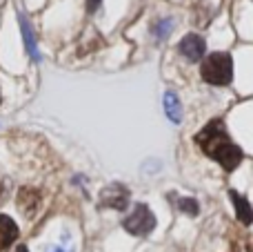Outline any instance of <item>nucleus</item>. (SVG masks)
<instances>
[{"label": "nucleus", "instance_id": "1", "mask_svg": "<svg viewBox=\"0 0 253 252\" xmlns=\"http://www.w3.org/2000/svg\"><path fill=\"white\" fill-rule=\"evenodd\" d=\"M196 143L200 145V150L205 152L209 159L218 161L227 172L236 170L242 161V150L229 138L224 123L220 119H213L205 125V129L196 134Z\"/></svg>", "mask_w": 253, "mask_h": 252}, {"label": "nucleus", "instance_id": "2", "mask_svg": "<svg viewBox=\"0 0 253 252\" xmlns=\"http://www.w3.org/2000/svg\"><path fill=\"white\" fill-rule=\"evenodd\" d=\"M200 74L211 85H229L233 80V58L227 52H215L202 61Z\"/></svg>", "mask_w": 253, "mask_h": 252}, {"label": "nucleus", "instance_id": "3", "mask_svg": "<svg viewBox=\"0 0 253 252\" xmlns=\"http://www.w3.org/2000/svg\"><path fill=\"white\" fill-rule=\"evenodd\" d=\"M123 228L129 235H135V237H147L149 232L156 228V217H153L151 208L144 203H138L133 208V212L123 221Z\"/></svg>", "mask_w": 253, "mask_h": 252}, {"label": "nucleus", "instance_id": "4", "mask_svg": "<svg viewBox=\"0 0 253 252\" xmlns=\"http://www.w3.org/2000/svg\"><path fill=\"white\" fill-rule=\"evenodd\" d=\"M131 199L129 188L123 183H111L105 190L100 192V205L102 208H111V210H126Z\"/></svg>", "mask_w": 253, "mask_h": 252}, {"label": "nucleus", "instance_id": "5", "mask_svg": "<svg viewBox=\"0 0 253 252\" xmlns=\"http://www.w3.org/2000/svg\"><path fill=\"white\" fill-rule=\"evenodd\" d=\"M205 49H207V43L202 36L198 34H187L182 40L178 43V54L184 56L189 63H198L202 56H205Z\"/></svg>", "mask_w": 253, "mask_h": 252}, {"label": "nucleus", "instance_id": "6", "mask_svg": "<svg viewBox=\"0 0 253 252\" xmlns=\"http://www.w3.org/2000/svg\"><path fill=\"white\" fill-rule=\"evenodd\" d=\"M16 201H18V208H20L27 217H34L40 205V192L34 190V188H22V190L18 192Z\"/></svg>", "mask_w": 253, "mask_h": 252}, {"label": "nucleus", "instance_id": "7", "mask_svg": "<svg viewBox=\"0 0 253 252\" xmlns=\"http://www.w3.org/2000/svg\"><path fill=\"white\" fill-rule=\"evenodd\" d=\"M18 25H20V31H22V40H25V47L29 52V56L34 61H40V54H38V45H36V36H34V29H31L29 20H27L25 13H18Z\"/></svg>", "mask_w": 253, "mask_h": 252}, {"label": "nucleus", "instance_id": "8", "mask_svg": "<svg viewBox=\"0 0 253 252\" xmlns=\"http://www.w3.org/2000/svg\"><path fill=\"white\" fill-rule=\"evenodd\" d=\"M16 237H18V226L13 223V219L7 217V214H0V252L7 250L16 241Z\"/></svg>", "mask_w": 253, "mask_h": 252}, {"label": "nucleus", "instance_id": "9", "mask_svg": "<svg viewBox=\"0 0 253 252\" xmlns=\"http://www.w3.org/2000/svg\"><path fill=\"white\" fill-rule=\"evenodd\" d=\"M229 199H231V203H233V208H236V214H238V219H240L245 226H249V223H253V208H251V203L245 199L242 194H238V192H229Z\"/></svg>", "mask_w": 253, "mask_h": 252}, {"label": "nucleus", "instance_id": "10", "mask_svg": "<svg viewBox=\"0 0 253 252\" xmlns=\"http://www.w3.org/2000/svg\"><path fill=\"white\" fill-rule=\"evenodd\" d=\"M165 114H167V119L175 125L182 121V103H180L178 94L171 92V89L165 92Z\"/></svg>", "mask_w": 253, "mask_h": 252}, {"label": "nucleus", "instance_id": "11", "mask_svg": "<svg viewBox=\"0 0 253 252\" xmlns=\"http://www.w3.org/2000/svg\"><path fill=\"white\" fill-rule=\"evenodd\" d=\"M178 210L184 214H189V217H198V212H200V205H198L196 199H191V196H178Z\"/></svg>", "mask_w": 253, "mask_h": 252}, {"label": "nucleus", "instance_id": "12", "mask_svg": "<svg viewBox=\"0 0 253 252\" xmlns=\"http://www.w3.org/2000/svg\"><path fill=\"white\" fill-rule=\"evenodd\" d=\"M171 31H173V20H171V18H162V20H158L156 25H153V36H156V40H165Z\"/></svg>", "mask_w": 253, "mask_h": 252}, {"label": "nucleus", "instance_id": "13", "mask_svg": "<svg viewBox=\"0 0 253 252\" xmlns=\"http://www.w3.org/2000/svg\"><path fill=\"white\" fill-rule=\"evenodd\" d=\"M7 190H9V188H7V183H4L2 179H0V203H2V201L7 199Z\"/></svg>", "mask_w": 253, "mask_h": 252}, {"label": "nucleus", "instance_id": "14", "mask_svg": "<svg viewBox=\"0 0 253 252\" xmlns=\"http://www.w3.org/2000/svg\"><path fill=\"white\" fill-rule=\"evenodd\" d=\"M100 7V0H87V11H96Z\"/></svg>", "mask_w": 253, "mask_h": 252}, {"label": "nucleus", "instance_id": "15", "mask_svg": "<svg viewBox=\"0 0 253 252\" xmlns=\"http://www.w3.org/2000/svg\"><path fill=\"white\" fill-rule=\"evenodd\" d=\"M18 252H29V250H27V246H20V248H18Z\"/></svg>", "mask_w": 253, "mask_h": 252}, {"label": "nucleus", "instance_id": "16", "mask_svg": "<svg viewBox=\"0 0 253 252\" xmlns=\"http://www.w3.org/2000/svg\"><path fill=\"white\" fill-rule=\"evenodd\" d=\"M49 252H62V250H58V248H56V250H49Z\"/></svg>", "mask_w": 253, "mask_h": 252}]
</instances>
